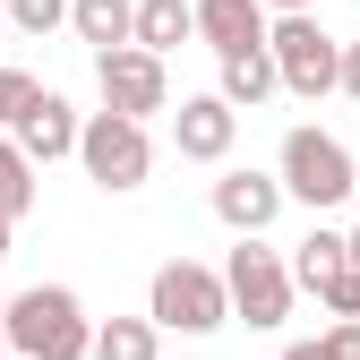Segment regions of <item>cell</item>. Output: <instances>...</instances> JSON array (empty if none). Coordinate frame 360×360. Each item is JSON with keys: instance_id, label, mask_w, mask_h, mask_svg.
I'll use <instances>...</instances> for the list:
<instances>
[{"instance_id": "1", "label": "cell", "mask_w": 360, "mask_h": 360, "mask_svg": "<svg viewBox=\"0 0 360 360\" xmlns=\"http://www.w3.org/2000/svg\"><path fill=\"white\" fill-rule=\"evenodd\" d=\"M0 326H9L18 360H95V326H86V309H77L69 283H26L0 309Z\"/></svg>"}, {"instance_id": "2", "label": "cell", "mask_w": 360, "mask_h": 360, "mask_svg": "<svg viewBox=\"0 0 360 360\" xmlns=\"http://www.w3.org/2000/svg\"><path fill=\"white\" fill-rule=\"evenodd\" d=\"M146 318L155 326H180V335H214V326H232V292H223L214 266H189V257H172L155 292H146Z\"/></svg>"}, {"instance_id": "3", "label": "cell", "mask_w": 360, "mask_h": 360, "mask_svg": "<svg viewBox=\"0 0 360 360\" xmlns=\"http://www.w3.org/2000/svg\"><path fill=\"white\" fill-rule=\"evenodd\" d=\"M266 52H275V69H283V95H300V103H318V95L343 86V43L318 18H275Z\"/></svg>"}, {"instance_id": "4", "label": "cell", "mask_w": 360, "mask_h": 360, "mask_svg": "<svg viewBox=\"0 0 360 360\" xmlns=\"http://www.w3.org/2000/svg\"><path fill=\"white\" fill-rule=\"evenodd\" d=\"M360 189L352 180V155H343V138H326V129H292L283 138V198H300V206H343Z\"/></svg>"}, {"instance_id": "5", "label": "cell", "mask_w": 360, "mask_h": 360, "mask_svg": "<svg viewBox=\"0 0 360 360\" xmlns=\"http://www.w3.org/2000/svg\"><path fill=\"white\" fill-rule=\"evenodd\" d=\"M223 292H232V318H249L266 335L292 318V266L275 249H257V240H240L232 257H223Z\"/></svg>"}, {"instance_id": "6", "label": "cell", "mask_w": 360, "mask_h": 360, "mask_svg": "<svg viewBox=\"0 0 360 360\" xmlns=\"http://www.w3.org/2000/svg\"><path fill=\"white\" fill-rule=\"evenodd\" d=\"M77 163L95 189H138V180L155 172V146H146V120H120V112H95L77 138Z\"/></svg>"}, {"instance_id": "7", "label": "cell", "mask_w": 360, "mask_h": 360, "mask_svg": "<svg viewBox=\"0 0 360 360\" xmlns=\"http://www.w3.org/2000/svg\"><path fill=\"white\" fill-rule=\"evenodd\" d=\"M95 86H103V112H120V120H146V112H163L172 103V86H163V60L155 52H103L95 60Z\"/></svg>"}, {"instance_id": "8", "label": "cell", "mask_w": 360, "mask_h": 360, "mask_svg": "<svg viewBox=\"0 0 360 360\" xmlns=\"http://www.w3.org/2000/svg\"><path fill=\"white\" fill-rule=\"evenodd\" d=\"M232 138H240V112L223 103V95H189V103L172 112V146L189 155V163H223Z\"/></svg>"}, {"instance_id": "9", "label": "cell", "mask_w": 360, "mask_h": 360, "mask_svg": "<svg viewBox=\"0 0 360 360\" xmlns=\"http://www.w3.org/2000/svg\"><path fill=\"white\" fill-rule=\"evenodd\" d=\"M214 214L232 223L240 240H257L266 223L283 214V180H266V172H223V180H214Z\"/></svg>"}, {"instance_id": "10", "label": "cell", "mask_w": 360, "mask_h": 360, "mask_svg": "<svg viewBox=\"0 0 360 360\" xmlns=\"http://www.w3.org/2000/svg\"><path fill=\"white\" fill-rule=\"evenodd\" d=\"M198 34L214 43V60H240V52H266V0H198Z\"/></svg>"}, {"instance_id": "11", "label": "cell", "mask_w": 360, "mask_h": 360, "mask_svg": "<svg viewBox=\"0 0 360 360\" xmlns=\"http://www.w3.org/2000/svg\"><path fill=\"white\" fill-rule=\"evenodd\" d=\"M77 138H86V120L60 103V95H34L26 112H18V146H26V163H52V155H77Z\"/></svg>"}, {"instance_id": "12", "label": "cell", "mask_w": 360, "mask_h": 360, "mask_svg": "<svg viewBox=\"0 0 360 360\" xmlns=\"http://www.w3.org/2000/svg\"><path fill=\"white\" fill-rule=\"evenodd\" d=\"M69 26H77V43H95V60L129 52V43H138V0H77Z\"/></svg>"}, {"instance_id": "13", "label": "cell", "mask_w": 360, "mask_h": 360, "mask_svg": "<svg viewBox=\"0 0 360 360\" xmlns=\"http://www.w3.org/2000/svg\"><path fill=\"white\" fill-rule=\"evenodd\" d=\"M275 86H283L275 52H240V60H223V86H214V95L232 103V112H257L266 95H275Z\"/></svg>"}, {"instance_id": "14", "label": "cell", "mask_w": 360, "mask_h": 360, "mask_svg": "<svg viewBox=\"0 0 360 360\" xmlns=\"http://www.w3.org/2000/svg\"><path fill=\"white\" fill-rule=\"evenodd\" d=\"M198 34V0H138V52H172V43Z\"/></svg>"}, {"instance_id": "15", "label": "cell", "mask_w": 360, "mask_h": 360, "mask_svg": "<svg viewBox=\"0 0 360 360\" xmlns=\"http://www.w3.org/2000/svg\"><path fill=\"white\" fill-rule=\"evenodd\" d=\"M343 266H352V232H309V240H300V257H292V283L326 292Z\"/></svg>"}, {"instance_id": "16", "label": "cell", "mask_w": 360, "mask_h": 360, "mask_svg": "<svg viewBox=\"0 0 360 360\" xmlns=\"http://www.w3.org/2000/svg\"><path fill=\"white\" fill-rule=\"evenodd\" d=\"M26 206H34V163L18 138H0V223H18Z\"/></svg>"}, {"instance_id": "17", "label": "cell", "mask_w": 360, "mask_h": 360, "mask_svg": "<svg viewBox=\"0 0 360 360\" xmlns=\"http://www.w3.org/2000/svg\"><path fill=\"white\" fill-rule=\"evenodd\" d=\"M95 360H155V318H112V326H95Z\"/></svg>"}, {"instance_id": "18", "label": "cell", "mask_w": 360, "mask_h": 360, "mask_svg": "<svg viewBox=\"0 0 360 360\" xmlns=\"http://www.w3.org/2000/svg\"><path fill=\"white\" fill-rule=\"evenodd\" d=\"M69 9L77 0H9V26L18 34H52V26H69Z\"/></svg>"}, {"instance_id": "19", "label": "cell", "mask_w": 360, "mask_h": 360, "mask_svg": "<svg viewBox=\"0 0 360 360\" xmlns=\"http://www.w3.org/2000/svg\"><path fill=\"white\" fill-rule=\"evenodd\" d=\"M34 95H43V86H34L26 69H0V120H9V129H18V112H26Z\"/></svg>"}, {"instance_id": "20", "label": "cell", "mask_w": 360, "mask_h": 360, "mask_svg": "<svg viewBox=\"0 0 360 360\" xmlns=\"http://www.w3.org/2000/svg\"><path fill=\"white\" fill-rule=\"evenodd\" d=\"M318 300L335 309V318H360V266H343V275H335V283H326Z\"/></svg>"}, {"instance_id": "21", "label": "cell", "mask_w": 360, "mask_h": 360, "mask_svg": "<svg viewBox=\"0 0 360 360\" xmlns=\"http://www.w3.org/2000/svg\"><path fill=\"white\" fill-rule=\"evenodd\" d=\"M318 352H326V360H360V318L326 326V335H318Z\"/></svg>"}, {"instance_id": "22", "label": "cell", "mask_w": 360, "mask_h": 360, "mask_svg": "<svg viewBox=\"0 0 360 360\" xmlns=\"http://www.w3.org/2000/svg\"><path fill=\"white\" fill-rule=\"evenodd\" d=\"M343 95L360 103V43H343Z\"/></svg>"}, {"instance_id": "23", "label": "cell", "mask_w": 360, "mask_h": 360, "mask_svg": "<svg viewBox=\"0 0 360 360\" xmlns=\"http://www.w3.org/2000/svg\"><path fill=\"white\" fill-rule=\"evenodd\" d=\"M266 9H283V18H309V0H266Z\"/></svg>"}, {"instance_id": "24", "label": "cell", "mask_w": 360, "mask_h": 360, "mask_svg": "<svg viewBox=\"0 0 360 360\" xmlns=\"http://www.w3.org/2000/svg\"><path fill=\"white\" fill-rule=\"evenodd\" d=\"M283 360H326V352H318V343H292V352H283Z\"/></svg>"}, {"instance_id": "25", "label": "cell", "mask_w": 360, "mask_h": 360, "mask_svg": "<svg viewBox=\"0 0 360 360\" xmlns=\"http://www.w3.org/2000/svg\"><path fill=\"white\" fill-rule=\"evenodd\" d=\"M9 232H18V223H0V257H9Z\"/></svg>"}, {"instance_id": "26", "label": "cell", "mask_w": 360, "mask_h": 360, "mask_svg": "<svg viewBox=\"0 0 360 360\" xmlns=\"http://www.w3.org/2000/svg\"><path fill=\"white\" fill-rule=\"evenodd\" d=\"M0 360H9V326H0Z\"/></svg>"}, {"instance_id": "27", "label": "cell", "mask_w": 360, "mask_h": 360, "mask_svg": "<svg viewBox=\"0 0 360 360\" xmlns=\"http://www.w3.org/2000/svg\"><path fill=\"white\" fill-rule=\"evenodd\" d=\"M352 266H360V232H352Z\"/></svg>"}, {"instance_id": "28", "label": "cell", "mask_w": 360, "mask_h": 360, "mask_svg": "<svg viewBox=\"0 0 360 360\" xmlns=\"http://www.w3.org/2000/svg\"><path fill=\"white\" fill-rule=\"evenodd\" d=\"M0 34H9V18H0Z\"/></svg>"}]
</instances>
